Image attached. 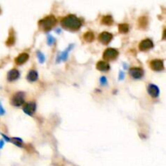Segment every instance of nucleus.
<instances>
[{
    "label": "nucleus",
    "instance_id": "nucleus-1",
    "mask_svg": "<svg viewBox=\"0 0 166 166\" xmlns=\"http://www.w3.org/2000/svg\"><path fill=\"white\" fill-rule=\"evenodd\" d=\"M61 25L62 28L67 30L76 31L80 28L82 26V21L75 15H69L62 19L61 20Z\"/></svg>",
    "mask_w": 166,
    "mask_h": 166
},
{
    "label": "nucleus",
    "instance_id": "nucleus-2",
    "mask_svg": "<svg viewBox=\"0 0 166 166\" xmlns=\"http://www.w3.org/2000/svg\"><path fill=\"white\" fill-rule=\"evenodd\" d=\"M57 23V20L53 16H49L46 18L42 19L38 22V26L41 30L48 32Z\"/></svg>",
    "mask_w": 166,
    "mask_h": 166
},
{
    "label": "nucleus",
    "instance_id": "nucleus-3",
    "mask_svg": "<svg viewBox=\"0 0 166 166\" xmlns=\"http://www.w3.org/2000/svg\"><path fill=\"white\" fill-rule=\"evenodd\" d=\"M118 56V51L113 48H108L105 50L103 53V58L105 60L110 61L116 59Z\"/></svg>",
    "mask_w": 166,
    "mask_h": 166
},
{
    "label": "nucleus",
    "instance_id": "nucleus-4",
    "mask_svg": "<svg viewBox=\"0 0 166 166\" xmlns=\"http://www.w3.org/2000/svg\"><path fill=\"white\" fill-rule=\"evenodd\" d=\"M12 104L14 106H20L24 102V93L22 92H16V94L12 97Z\"/></svg>",
    "mask_w": 166,
    "mask_h": 166
},
{
    "label": "nucleus",
    "instance_id": "nucleus-5",
    "mask_svg": "<svg viewBox=\"0 0 166 166\" xmlns=\"http://www.w3.org/2000/svg\"><path fill=\"white\" fill-rule=\"evenodd\" d=\"M100 42H101L102 44L108 45L111 42V40L113 39V34L108 32H103L99 35L98 37Z\"/></svg>",
    "mask_w": 166,
    "mask_h": 166
},
{
    "label": "nucleus",
    "instance_id": "nucleus-6",
    "mask_svg": "<svg viewBox=\"0 0 166 166\" xmlns=\"http://www.w3.org/2000/svg\"><path fill=\"white\" fill-rule=\"evenodd\" d=\"M36 108H37V105H36L35 102H28V103H26L24 105L23 110L26 114L31 116L34 113Z\"/></svg>",
    "mask_w": 166,
    "mask_h": 166
},
{
    "label": "nucleus",
    "instance_id": "nucleus-7",
    "mask_svg": "<svg viewBox=\"0 0 166 166\" xmlns=\"http://www.w3.org/2000/svg\"><path fill=\"white\" fill-rule=\"evenodd\" d=\"M143 74H144V72L140 67H133L130 70V75L131 76L132 78L135 79L142 78Z\"/></svg>",
    "mask_w": 166,
    "mask_h": 166
},
{
    "label": "nucleus",
    "instance_id": "nucleus-8",
    "mask_svg": "<svg viewBox=\"0 0 166 166\" xmlns=\"http://www.w3.org/2000/svg\"><path fill=\"white\" fill-rule=\"evenodd\" d=\"M73 46H74V45L73 44L70 45V46H68V47H67L64 51L61 52V53L58 54V58H57V62H65V61H67V58H68L69 52L71 51V50L73 48Z\"/></svg>",
    "mask_w": 166,
    "mask_h": 166
},
{
    "label": "nucleus",
    "instance_id": "nucleus-9",
    "mask_svg": "<svg viewBox=\"0 0 166 166\" xmlns=\"http://www.w3.org/2000/svg\"><path fill=\"white\" fill-rule=\"evenodd\" d=\"M153 46H154V44H153V42H152V40L145 39L139 43L138 47H139V50L141 51H146L152 49Z\"/></svg>",
    "mask_w": 166,
    "mask_h": 166
},
{
    "label": "nucleus",
    "instance_id": "nucleus-10",
    "mask_svg": "<svg viewBox=\"0 0 166 166\" xmlns=\"http://www.w3.org/2000/svg\"><path fill=\"white\" fill-rule=\"evenodd\" d=\"M151 68L154 70L156 72H160L162 70H164V62L162 60L160 59H155L152 60L150 63Z\"/></svg>",
    "mask_w": 166,
    "mask_h": 166
},
{
    "label": "nucleus",
    "instance_id": "nucleus-11",
    "mask_svg": "<svg viewBox=\"0 0 166 166\" xmlns=\"http://www.w3.org/2000/svg\"><path fill=\"white\" fill-rule=\"evenodd\" d=\"M148 92L149 93L151 97L157 98L160 94V89L157 85H155L153 83H150L148 86Z\"/></svg>",
    "mask_w": 166,
    "mask_h": 166
},
{
    "label": "nucleus",
    "instance_id": "nucleus-12",
    "mask_svg": "<svg viewBox=\"0 0 166 166\" xmlns=\"http://www.w3.org/2000/svg\"><path fill=\"white\" fill-rule=\"evenodd\" d=\"M20 77V72L18 70L12 69L8 72L7 73V80L8 81H15Z\"/></svg>",
    "mask_w": 166,
    "mask_h": 166
},
{
    "label": "nucleus",
    "instance_id": "nucleus-13",
    "mask_svg": "<svg viewBox=\"0 0 166 166\" xmlns=\"http://www.w3.org/2000/svg\"><path fill=\"white\" fill-rule=\"evenodd\" d=\"M110 68L109 64L108 62H105V61H100L97 62V69L101 71V72H107Z\"/></svg>",
    "mask_w": 166,
    "mask_h": 166
},
{
    "label": "nucleus",
    "instance_id": "nucleus-14",
    "mask_svg": "<svg viewBox=\"0 0 166 166\" xmlns=\"http://www.w3.org/2000/svg\"><path fill=\"white\" fill-rule=\"evenodd\" d=\"M28 58H29V55H28V53H20V54L16 58V62L18 65H21L27 62Z\"/></svg>",
    "mask_w": 166,
    "mask_h": 166
},
{
    "label": "nucleus",
    "instance_id": "nucleus-15",
    "mask_svg": "<svg viewBox=\"0 0 166 166\" xmlns=\"http://www.w3.org/2000/svg\"><path fill=\"white\" fill-rule=\"evenodd\" d=\"M38 79V73L34 70H31L27 75V79L30 82H34Z\"/></svg>",
    "mask_w": 166,
    "mask_h": 166
},
{
    "label": "nucleus",
    "instance_id": "nucleus-16",
    "mask_svg": "<svg viewBox=\"0 0 166 166\" xmlns=\"http://www.w3.org/2000/svg\"><path fill=\"white\" fill-rule=\"evenodd\" d=\"M113 20L111 16H104L101 20V23L105 25H111L113 24Z\"/></svg>",
    "mask_w": 166,
    "mask_h": 166
},
{
    "label": "nucleus",
    "instance_id": "nucleus-17",
    "mask_svg": "<svg viewBox=\"0 0 166 166\" xmlns=\"http://www.w3.org/2000/svg\"><path fill=\"white\" fill-rule=\"evenodd\" d=\"M83 39L85 40L87 42H92L95 39V36L93 32H87L85 34L83 35Z\"/></svg>",
    "mask_w": 166,
    "mask_h": 166
},
{
    "label": "nucleus",
    "instance_id": "nucleus-18",
    "mask_svg": "<svg viewBox=\"0 0 166 166\" xmlns=\"http://www.w3.org/2000/svg\"><path fill=\"white\" fill-rule=\"evenodd\" d=\"M118 30L121 33H127L129 31V25L127 24H120L118 25Z\"/></svg>",
    "mask_w": 166,
    "mask_h": 166
},
{
    "label": "nucleus",
    "instance_id": "nucleus-19",
    "mask_svg": "<svg viewBox=\"0 0 166 166\" xmlns=\"http://www.w3.org/2000/svg\"><path fill=\"white\" fill-rule=\"evenodd\" d=\"M9 142H12L17 147H22V144H23V140L20 138H10Z\"/></svg>",
    "mask_w": 166,
    "mask_h": 166
},
{
    "label": "nucleus",
    "instance_id": "nucleus-20",
    "mask_svg": "<svg viewBox=\"0 0 166 166\" xmlns=\"http://www.w3.org/2000/svg\"><path fill=\"white\" fill-rule=\"evenodd\" d=\"M138 24H139V26L140 27H146L147 24H148V19L146 17H141L139 18V20H138Z\"/></svg>",
    "mask_w": 166,
    "mask_h": 166
},
{
    "label": "nucleus",
    "instance_id": "nucleus-21",
    "mask_svg": "<svg viewBox=\"0 0 166 166\" xmlns=\"http://www.w3.org/2000/svg\"><path fill=\"white\" fill-rule=\"evenodd\" d=\"M37 58H38V60H39L40 63H43V62H45L46 58H45L44 54H43L41 51H37Z\"/></svg>",
    "mask_w": 166,
    "mask_h": 166
},
{
    "label": "nucleus",
    "instance_id": "nucleus-22",
    "mask_svg": "<svg viewBox=\"0 0 166 166\" xmlns=\"http://www.w3.org/2000/svg\"><path fill=\"white\" fill-rule=\"evenodd\" d=\"M55 41V38H54L52 35H48V37H47V44H48L49 46H52L53 44H54Z\"/></svg>",
    "mask_w": 166,
    "mask_h": 166
},
{
    "label": "nucleus",
    "instance_id": "nucleus-23",
    "mask_svg": "<svg viewBox=\"0 0 166 166\" xmlns=\"http://www.w3.org/2000/svg\"><path fill=\"white\" fill-rule=\"evenodd\" d=\"M14 42H15V37L11 36V37H9V38L7 39L6 44H7L8 46H11L14 44Z\"/></svg>",
    "mask_w": 166,
    "mask_h": 166
},
{
    "label": "nucleus",
    "instance_id": "nucleus-24",
    "mask_svg": "<svg viewBox=\"0 0 166 166\" xmlns=\"http://www.w3.org/2000/svg\"><path fill=\"white\" fill-rule=\"evenodd\" d=\"M100 82H101V85H106L107 84V79H106L105 76H101L100 79Z\"/></svg>",
    "mask_w": 166,
    "mask_h": 166
},
{
    "label": "nucleus",
    "instance_id": "nucleus-25",
    "mask_svg": "<svg viewBox=\"0 0 166 166\" xmlns=\"http://www.w3.org/2000/svg\"><path fill=\"white\" fill-rule=\"evenodd\" d=\"M4 113H5L4 109H3L2 104H1V102H0V115H3Z\"/></svg>",
    "mask_w": 166,
    "mask_h": 166
},
{
    "label": "nucleus",
    "instance_id": "nucleus-26",
    "mask_svg": "<svg viewBox=\"0 0 166 166\" xmlns=\"http://www.w3.org/2000/svg\"><path fill=\"white\" fill-rule=\"evenodd\" d=\"M124 77H125L124 72L121 71V72H119V80H122V79H124Z\"/></svg>",
    "mask_w": 166,
    "mask_h": 166
},
{
    "label": "nucleus",
    "instance_id": "nucleus-27",
    "mask_svg": "<svg viewBox=\"0 0 166 166\" xmlns=\"http://www.w3.org/2000/svg\"><path fill=\"white\" fill-rule=\"evenodd\" d=\"M4 143H5L4 140H2V139H1V140H0V149H2V147L4 146Z\"/></svg>",
    "mask_w": 166,
    "mask_h": 166
},
{
    "label": "nucleus",
    "instance_id": "nucleus-28",
    "mask_svg": "<svg viewBox=\"0 0 166 166\" xmlns=\"http://www.w3.org/2000/svg\"><path fill=\"white\" fill-rule=\"evenodd\" d=\"M124 67H125V68H126V69H127V64H124Z\"/></svg>",
    "mask_w": 166,
    "mask_h": 166
},
{
    "label": "nucleus",
    "instance_id": "nucleus-29",
    "mask_svg": "<svg viewBox=\"0 0 166 166\" xmlns=\"http://www.w3.org/2000/svg\"><path fill=\"white\" fill-rule=\"evenodd\" d=\"M0 13H1V9H0Z\"/></svg>",
    "mask_w": 166,
    "mask_h": 166
}]
</instances>
